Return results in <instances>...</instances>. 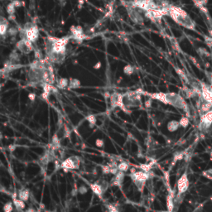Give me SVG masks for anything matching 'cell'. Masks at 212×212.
<instances>
[{
    "label": "cell",
    "instance_id": "27",
    "mask_svg": "<svg viewBox=\"0 0 212 212\" xmlns=\"http://www.w3.org/2000/svg\"><path fill=\"white\" fill-rule=\"evenodd\" d=\"M133 72H134V68L130 65L125 66L124 67V73L127 75H131L132 74H133Z\"/></svg>",
    "mask_w": 212,
    "mask_h": 212
},
{
    "label": "cell",
    "instance_id": "7",
    "mask_svg": "<svg viewBox=\"0 0 212 212\" xmlns=\"http://www.w3.org/2000/svg\"><path fill=\"white\" fill-rule=\"evenodd\" d=\"M16 49L23 54H29L34 50L33 43L27 38H22L16 43Z\"/></svg>",
    "mask_w": 212,
    "mask_h": 212
},
{
    "label": "cell",
    "instance_id": "25",
    "mask_svg": "<svg viewBox=\"0 0 212 212\" xmlns=\"http://www.w3.org/2000/svg\"><path fill=\"white\" fill-rule=\"evenodd\" d=\"M13 202L12 201H8L4 204L3 206V212H13Z\"/></svg>",
    "mask_w": 212,
    "mask_h": 212
},
{
    "label": "cell",
    "instance_id": "43",
    "mask_svg": "<svg viewBox=\"0 0 212 212\" xmlns=\"http://www.w3.org/2000/svg\"><path fill=\"white\" fill-rule=\"evenodd\" d=\"M210 157L212 158V149L210 150Z\"/></svg>",
    "mask_w": 212,
    "mask_h": 212
},
{
    "label": "cell",
    "instance_id": "26",
    "mask_svg": "<svg viewBox=\"0 0 212 212\" xmlns=\"http://www.w3.org/2000/svg\"><path fill=\"white\" fill-rule=\"evenodd\" d=\"M16 7L13 4V2H11L8 4L7 6V13H8V15H13L15 13V10H16Z\"/></svg>",
    "mask_w": 212,
    "mask_h": 212
},
{
    "label": "cell",
    "instance_id": "14",
    "mask_svg": "<svg viewBox=\"0 0 212 212\" xmlns=\"http://www.w3.org/2000/svg\"><path fill=\"white\" fill-rule=\"evenodd\" d=\"M201 98L206 101L212 102V86L201 83Z\"/></svg>",
    "mask_w": 212,
    "mask_h": 212
},
{
    "label": "cell",
    "instance_id": "24",
    "mask_svg": "<svg viewBox=\"0 0 212 212\" xmlns=\"http://www.w3.org/2000/svg\"><path fill=\"white\" fill-rule=\"evenodd\" d=\"M86 120L89 122V124H90V128H93L94 126L96 124V117L95 115H93V114H90V115H88L86 116Z\"/></svg>",
    "mask_w": 212,
    "mask_h": 212
},
{
    "label": "cell",
    "instance_id": "2",
    "mask_svg": "<svg viewBox=\"0 0 212 212\" xmlns=\"http://www.w3.org/2000/svg\"><path fill=\"white\" fill-rule=\"evenodd\" d=\"M167 8L168 16H170L174 20V22L187 29L195 30L196 24L186 11L181 8L180 7L172 5H167Z\"/></svg>",
    "mask_w": 212,
    "mask_h": 212
},
{
    "label": "cell",
    "instance_id": "29",
    "mask_svg": "<svg viewBox=\"0 0 212 212\" xmlns=\"http://www.w3.org/2000/svg\"><path fill=\"white\" fill-rule=\"evenodd\" d=\"M18 33H19V30L17 28V27H10L9 29H8V34L9 36H16Z\"/></svg>",
    "mask_w": 212,
    "mask_h": 212
},
{
    "label": "cell",
    "instance_id": "15",
    "mask_svg": "<svg viewBox=\"0 0 212 212\" xmlns=\"http://www.w3.org/2000/svg\"><path fill=\"white\" fill-rule=\"evenodd\" d=\"M125 177V174L124 172L119 171V172L114 175V177L111 181V186H121L124 183V180Z\"/></svg>",
    "mask_w": 212,
    "mask_h": 212
},
{
    "label": "cell",
    "instance_id": "6",
    "mask_svg": "<svg viewBox=\"0 0 212 212\" xmlns=\"http://www.w3.org/2000/svg\"><path fill=\"white\" fill-rule=\"evenodd\" d=\"M141 9H138L137 8L131 6V5L127 6V12H128V15L130 18V19L132 20L133 23L138 24V25L143 24V22H144V18L141 13Z\"/></svg>",
    "mask_w": 212,
    "mask_h": 212
},
{
    "label": "cell",
    "instance_id": "4",
    "mask_svg": "<svg viewBox=\"0 0 212 212\" xmlns=\"http://www.w3.org/2000/svg\"><path fill=\"white\" fill-rule=\"evenodd\" d=\"M39 28L38 27L32 23H26L23 28L19 30V33L22 38L28 39L32 43H35L39 37Z\"/></svg>",
    "mask_w": 212,
    "mask_h": 212
},
{
    "label": "cell",
    "instance_id": "28",
    "mask_svg": "<svg viewBox=\"0 0 212 212\" xmlns=\"http://www.w3.org/2000/svg\"><path fill=\"white\" fill-rule=\"evenodd\" d=\"M179 124H180L181 127L186 129V127L189 125V119L187 117H185V116L181 117L180 120H179Z\"/></svg>",
    "mask_w": 212,
    "mask_h": 212
},
{
    "label": "cell",
    "instance_id": "30",
    "mask_svg": "<svg viewBox=\"0 0 212 212\" xmlns=\"http://www.w3.org/2000/svg\"><path fill=\"white\" fill-rule=\"evenodd\" d=\"M202 174L204 177H206V178H208L209 180L212 181V168L211 169H209V170L204 171V172H202Z\"/></svg>",
    "mask_w": 212,
    "mask_h": 212
},
{
    "label": "cell",
    "instance_id": "33",
    "mask_svg": "<svg viewBox=\"0 0 212 212\" xmlns=\"http://www.w3.org/2000/svg\"><path fill=\"white\" fill-rule=\"evenodd\" d=\"M151 168H152L151 164H143V165H141L142 171L146 172H149L151 171Z\"/></svg>",
    "mask_w": 212,
    "mask_h": 212
},
{
    "label": "cell",
    "instance_id": "41",
    "mask_svg": "<svg viewBox=\"0 0 212 212\" xmlns=\"http://www.w3.org/2000/svg\"><path fill=\"white\" fill-rule=\"evenodd\" d=\"M23 212H36V210L32 208H29V209L26 210H23Z\"/></svg>",
    "mask_w": 212,
    "mask_h": 212
},
{
    "label": "cell",
    "instance_id": "9",
    "mask_svg": "<svg viewBox=\"0 0 212 212\" xmlns=\"http://www.w3.org/2000/svg\"><path fill=\"white\" fill-rule=\"evenodd\" d=\"M80 158L76 156H72L63 161L61 162V167L63 169H67V170L78 169L80 167Z\"/></svg>",
    "mask_w": 212,
    "mask_h": 212
},
{
    "label": "cell",
    "instance_id": "36",
    "mask_svg": "<svg viewBox=\"0 0 212 212\" xmlns=\"http://www.w3.org/2000/svg\"><path fill=\"white\" fill-rule=\"evenodd\" d=\"M152 104H153V100H152V98H149L148 100H147L145 101L144 105L146 108H151Z\"/></svg>",
    "mask_w": 212,
    "mask_h": 212
},
{
    "label": "cell",
    "instance_id": "11",
    "mask_svg": "<svg viewBox=\"0 0 212 212\" xmlns=\"http://www.w3.org/2000/svg\"><path fill=\"white\" fill-rule=\"evenodd\" d=\"M90 188L95 195H97L99 197H102L104 191L107 190V186L105 185V181L103 182L96 181L90 185Z\"/></svg>",
    "mask_w": 212,
    "mask_h": 212
},
{
    "label": "cell",
    "instance_id": "31",
    "mask_svg": "<svg viewBox=\"0 0 212 212\" xmlns=\"http://www.w3.org/2000/svg\"><path fill=\"white\" fill-rule=\"evenodd\" d=\"M101 170L104 174H111V168L109 165H104V166H101Z\"/></svg>",
    "mask_w": 212,
    "mask_h": 212
},
{
    "label": "cell",
    "instance_id": "12",
    "mask_svg": "<svg viewBox=\"0 0 212 212\" xmlns=\"http://www.w3.org/2000/svg\"><path fill=\"white\" fill-rule=\"evenodd\" d=\"M212 124V109H210L209 112L206 113L205 114L201 115V124L200 128L201 129H207Z\"/></svg>",
    "mask_w": 212,
    "mask_h": 212
},
{
    "label": "cell",
    "instance_id": "34",
    "mask_svg": "<svg viewBox=\"0 0 212 212\" xmlns=\"http://www.w3.org/2000/svg\"><path fill=\"white\" fill-rule=\"evenodd\" d=\"M95 145H96L98 148H103L104 146V141L103 139H101V138H98V139H96V141H95Z\"/></svg>",
    "mask_w": 212,
    "mask_h": 212
},
{
    "label": "cell",
    "instance_id": "40",
    "mask_svg": "<svg viewBox=\"0 0 212 212\" xmlns=\"http://www.w3.org/2000/svg\"><path fill=\"white\" fill-rule=\"evenodd\" d=\"M8 19L10 20V21H14V20L16 19V18H15V15L13 14V15H8Z\"/></svg>",
    "mask_w": 212,
    "mask_h": 212
},
{
    "label": "cell",
    "instance_id": "10",
    "mask_svg": "<svg viewBox=\"0 0 212 212\" xmlns=\"http://www.w3.org/2000/svg\"><path fill=\"white\" fill-rule=\"evenodd\" d=\"M188 187H189V180L187 177V173L184 172L177 181V191H178L177 196L179 197L184 194L188 190Z\"/></svg>",
    "mask_w": 212,
    "mask_h": 212
},
{
    "label": "cell",
    "instance_id": "42",
    "mask_svg": "<svg viewBox=\"0 0 212 212\" xmlns=\"http://www.w3.org/2000/svg\"><path fill=\"white\" fill-rule=\"evenodd\" d=\"M100 66H101V64H100V62H98V64H97L96 66H95V69H98L99 67H100Z\"/></svg>",
    "mask_w": 212,
    "mask_h": 212
},
{
    "label": "cell",
    "instance_id": "21",
    "mask_svg": "<svg viewBox=\"0 0 212 212\" xmlns=\"http://www.w3.org/2000/svg\"><path fill=\"white\" fill-rule=\"evenodd\" d=\"M69 81L67 78H61L57 81V88L60 90H65L69 86Z\"/></svg>",
    "mask_w": 212,
    "mask_h": 212
},
{
    "label": "cell",
    "instance_id": "13",
    "mask_svg": "<svg viewBox=\"0 0 212 212\" xmlns=\"http://www.w3.org/2000/svg\"><path fill=\"white\" fill-rule=\"evenodd\" d=\"M71 32L72 38H74L79 42H81L86 37L84 34L83 29L80 26H72L71 27Z\"/></svg>",
    "mask_w": 212,
    "mask_h": 212
},
{
    "label": "cell",
    "instance_id": "38",
    "mask_svg": "<svg viewBox=\"0 0 212 212\" xmlns=\"http://www.w3.org/2000/svg\"><path fill=\"white\" fill-rule=\"evenodd\" d=\"M28 99L31 101H34L36 99V95L34 93H30L28 95Z\"/></svg>",
    "mask_w": 212,
    "mask_h": 212
},
{
    "label": "cell",
    "instance_id": "18",
    "mask_svg": "<svg viewBox=\"0 0 212 212\" xmlns=\"http://www.w3.org/2000/svg\"><path fill=\"white\" fill-rule=\"evenodd\" d=\"M13 205H14V206L16 207V209L18 210V211L20 212H23V210H24V209H25V207H26V205H25V201H22L21 199H19L18 197L17 198L16 196H14V197H13Z\"/></svg>",
    "mask_w": 212,
    "mask_h": 212
},
{
    "label": "cell",
    "instance_id": "16",
    "mask_svg": "<svg viewBox=\"0 0 212 212\" xmlns=\"http://www.w3.org/2000/svg\"><path fill=\"white\" fill-rule=\"evenodd\" d=\"M8 18H3V16L0 18V35L3 37L8 34Z\"/></svg>",
    "mask_w": 212,
    "mask_h": 212
},
{
    "label": "cell",
    "instance_id": "3",
    "mask_svg": "<svg viewBox=\"0 0 212 212\" xmlns=\"http://www.w3.org/2000/svg\"><path fill=\"white\" fill-rule=\"evenodd\" d=\"M150 98L158 100L161 102L176 107L177 109H187V105L184 100L183 97L179 94L176 93H156L150 94Z\"/></svg>",
    "mask_w": 212,
    "mask_h": 212
},
{
    "label": "cell",
    "instance_id": "39",
    "mask_svg": "<svg viewBox=\"0 0 212 212\" xmlns=\"http://www.w3.org/2000/svg\"><path fill=\"white\" fill-rule=\"evenodd\" d=\"M77 194H79L78 189H75V188L72 189V191H71V196H77Z\"/></svg>",
    "mask_w": 212,
    "mask_h": 212
},
{
    "label": "cell",
    "instance_id": "32",
    "mask_svg": "<svg viewBox=\"0 0 212 212\" xmlns=\"http://www.w3.org/2000/svg\"><path fill=\"white\" fill-rule=\"evenodd\" d=\"M78 191H79V194H80V195H85V194H86L88 192V188L85 186L82 185L78 188Z\"/></svg>",
    "mask_w": 212,
    "mask_h": 212
},
{
    "label": "cell",
    "instance_id": "35",
    "mask_svg": "<svg viewBox=\"0 0 212 212\" xmlns=\"http://www.w3.org/2000/svg\"><path fill=\"white\" fill-rule=\"evenodd\" d=\"M183 157H184V155L182 153H177L176 154L174 155V162H177V161L182 159Z\"/></svg>",
    "mask_w": 212,
    "mask_h": 212
},
{
    "label": "cell",
    "instance_id": "23",
    "mask_svg": "<svg viewBox=\"0 0 212 212\" xmlns=\"http://www.w3.org/2000/svg\"><path fill=\"white\" fill-rule=\"evenodd\" d=\"M118 168H119V171L126 172H128L129 170V165L126 162H119L118 164Z\"/></svg>",
    "mask_w": 212,
    "mask_h": 212
},
{
    "label": "cell",
    "instance_id": "20",
    "mask_svg": "<svg viewBox=\"0 0 212 212\" xmlns=\"http://www.w3.org/2000/svg\"><path fill=\"white\" fill-rule=\"evenodd\" d=\"M179 127H180V124H179V121L177 120H171L167 123V129L171 133L176 132L177 129H179Z\"/></svg>",
    "mask_w": 212,
    "mask_h": 212
},
{
    "label": "cell",
    "instance_id": "19",
    "mask_svg": "<svg viewBox=\"0 0 212 212\" xmlns=\"http://www.w3.org/2000/svg\"><path fill=\"white\" fill-rule=\"evenodd\" d=\"M18 197L21 199L23 201H27L29 200V197H30V191H29L28 189L27 188H23V189H20L19 191H18Z\"/></svg>",
    "mask_w": 212,
    "mask_h": 212
},
{
    "label": "cell",
    "instance_id": "37",
    "mask_svg": "<svg viewBox=\"0 0 212 212\" xmlns=\"http://www.w3.org/2000/svg\"><path fill=\"white\" fill-rule=\"evenodd\" d=\"M12 2H13V4L15 5L16 8H20V7L22 6V2L20 0H13Z\"/></svg>",
    "mask_w": 212,
    "mask_h": 212
},
{
    "label": "cell",
    "instance_id": "1",
    "mask_svg": "<svg viewBox=\"0 0 212 212\" xmlns=\"http://www.w3.org/2000/svg\"><path fill=\"white\" fill-rule=\"evenodd\" d=\"M72 37H47L46 39V58L52 63L61 64L64 61L66 55V46Z\"/></svg>",
    "mask_w": 212,
    "mask_h": 212
},
{
    "label": "cell",
    "instance_id": "5",
    "mask_svg": "<svg viewBox=\"0 0 212 212\" xmlns=\"http://www.w3.org/2000/svg\"><path fill=\"white\" fill-rule=\"evenodd\" d=\"M130 177L138 191L142 192L144 189L146 181L150 178V172H146L143 171H136L133 173L130 174Z\"/></svg>",
    "mask_w": 212,
    "mask_h": 212
},
{
    "label": "cell",
    "instance_id": "22",
    "mask_svg": "<svg viewBox=\"0 0 212 212\" xmlns=\"http://www.w3.org/2000/svg\"><path fill=\"white\" fill-rule=\"evenodd\" d=\"M80 81L78 79H75V78H71L70 79V81H69V86H68V89L70 90H75V89H78L80 87Z\"/></svg>",
    "mask_w": 212,
    "mask_h": 212
},
{
    "label": "cell",
    "instance_id": "8",
    "mask_svg": "<svg viewBox=\"0 0 212 212\" xmlns=\"http://www.w3.org/2000/svg\"><path fill=\"white\" fill-rule=\"evenodd\" d=\"M109 101H110V108L112 110H114L116 108H120L123 110L127 109V108L123 103V95H121V94L117 93V92L111 94Z\"/></svg>",
    "mask_w": 212,
    "mask_h": 212
},
{
    "label": "cell",
    "instance_id": "17",
    "mask_svg": "<svg viewBox=\"0 0 212 212\" xmlns=\"http://www.w3.org/2000/svg\"><path fill=\"white\" fill-rule=\"evenodd\" d=\"M210 109H212V102L206 101V100L202 99L201 103V108H200V111H201V115L205 114L206 113L209 112Z\"/></svg>",
    "mask_w": 212,
    "mask_h": 212
}]
</instances>
